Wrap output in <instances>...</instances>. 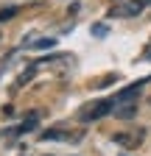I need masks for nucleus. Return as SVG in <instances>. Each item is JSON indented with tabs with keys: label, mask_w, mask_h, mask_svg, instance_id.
I'll list each match as a JSON object with an SVG mask.
<instances>
[{
	"label": "nucleus",
	"mask_w": 151,
	"mask_h": 156,
	"mask_svg": "<svg viewBox=\"0 0 151 156\" xmlns=\"http://www.w3.org/2000/svg\"><path fill=\"white\" fill-rule=\"evenodd\" d=\"M112 101H115V98H112ZM137 109H140L137 98H134V101H115V109H112V114H115L118 120H131V117L137 114Z\"/></svg>",
	"instance_id": "20e7f679"
},
{
	"label": "nucleus",
	"mask_w": 151,
	"mask_h": 156,
	"mask_svg": "<svg viewBox=\"0 0 151 156\" xmlns=\"http://www.w3.org/2000/svg\"><path fill=\"white\" fill-rule=\"evenodd\" d=\"M53 45H56V39L48 36V39H36V42H31L28 48H34V50H48V48H53Z\"/></svg>",
	"instance_id": "423d86ee"
},
{
	"label": "nucleus",
	"mask_w": 151,
	"mask_h": 156,
	"mask_svg": "<svg viewBox=\"0 0 151 156\" xmlns=\"http://www.w3.org/2000/svg\"><path fill=\"white\" fill-rule=\"evenodd\" d=\"M90 31L95 34V36H106V31H109V28H106V23H95V25H92Z\"/></svg>",
	"instance_id": "6e6552de"
},
{
	"label": "nucleus",
	"mask_w": 151,
	"mask_h": 156,
	"mask_svg": "<svg viewBox=\"0 0 151 156\" xmlns=\"http://www.w3.org/2000/svg\"><path fill=\"white\" fill-rule=\"evenodd\" d=\"M36 120H39V112H31L25 120L20 123V126H14V128H6L3 134L6 136H20V134H28V131H34L36 128Z\"/></svg>",
	"instance_id": "39448f33"
},
{
	"label": "nucleus",
	"mask_w": 151,
	"mask_h": 156,
	"mask_svg": "<svg viewBox=\"0 0 151 156\" xmlns=\"http://www.w3.org/2000/svg\"><path fill=\"white\" fill-rule=\"evenodd\" d=\"M115 109V101L112 98H101V101H90L87 106L79 109V123H92V120H101V117L112 114Z\"/></svg>",
	"instance_id": "f257e3e1"
},
{
	"label": "nucleus",
	"mask_w": 151,
	"mask_h": 156,
	"mask_svg": "<svg viewBox=\"0 0 151 156\" xmlns=\"http://www.w3.org/2000/svg\"><path fill=\"white\" fill-rule=\"evenodd\" d=\"M145 140V128H129V131H115L112 134V142L120 148H137Z\"/></svg>",
	"instance_id": "7ed1b4c3"
},
{
	"label": "nucleus",
	"mask_w": 151,
	"mask_h": 156,
	"mask_svg": "<svg viewBox=\"0 0 151 156\" xmlns=\"http://www.w3.org/2000/svg\"><path fill=\"white\" fill-rule=\"evenodd\" d=\"M137 6H140V9H145V6H151V0H137Z\"/></svg>",
	"instance_id": "9d476101"
},
{
	"label": "nucleus",
	"mask_w": 151,
	"mask_h": 156,
	"mask_svg": "<svg viewBox=\"0 0 151 156\" xmlns=\"http://www.w3.org/2000/svg\"><path fill=\"white\" fill-rule=\"evenodd\" d=\"M143 62H151V45H148V48L143 50Z\"/></svg>",
	"instance_id": "1a4fd4ad"
},
{
	"label": "nucleus",
	"mask_w": 151,
	"mask_h": 156,
	"mask_svg": "<svg viewBox=\"0 0 151 156\" xmlns=\"http://www.w3.org/2000/svg\"><path fill=\"white\" fill-rule=\"evenodd\" d=\"M17 14V9L14 6H9V9H0V23H6V20H11Z\"/></svg>",
	"instance_id": "0eeeda50"
},
{
	"label": "nucleus",
	"mask_w": 151,
	"mask_h": 156,
	"mask_svg": "<svg viewBox=\"0 0 151 156\" xmlns=\"http://www.w3.org/2000/svg\"><path fill=\"white\" fill-rule=\"evenodd\" d=\"M84 136V128H76V131H70V128H42L39 131V140H50V142H79Z\"/></svg>",
	"instance_id": "f03ea898"
}]
</instances>
